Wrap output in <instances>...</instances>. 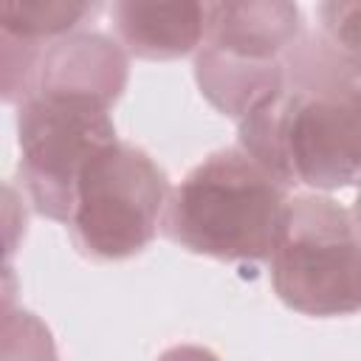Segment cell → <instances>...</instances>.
Masks as SVG:
<instances>
[{"instance_id": "6da1fadb", "label": "cell", "mask_w": 361, "mask_h": 361, "mask_svg": "<svg viewBox=\"0 0 361 361\" xmlns=\"http://www.w3.org/2000/svg\"><path fill=\"white\" fill-rule=\"evenodd\" d=\"M237 147L288 189L361 186V79L322 31L285 54L282 90L237 121Z\"/></svg>"}, {"instance_id": "7a4b0ae2", "label": "cell", "mask_w": 361, "mask_h": 361, "mask_svg": "<svg viewBox=\"0 0 361 361\" xmlns=\"http://www.w3.org/2000/svg\"><path fill=\"white\" fill-rule=\"evenodd\" d=\"M290 189L240 147L206 155L172 189L161 231L189 254L223 262L268 259Z\"/></svg>"}, {"instance_id": "3957f363", "label": "cell", "mask_w": 361, "mask_h": 361, "mask_svg": "<svg viewBox=\"0 0 361 361\" xmlns=\"http://www.w3.org/2000/svg\"><path fill=\"white\" fill-rule=\"evenodd\" d=\"M279 302L302 316L333 319L361 310V234L330 195H293L268 257Z\"/></svg>"}, {"instance_id": "277c9868", "label": "cell", "mask_w": 361, "mask_h": 361, "mask_svg": "<svg viewBox=\"0 0 361 361\" xmlns=\"http://www.w3.org/2000/svg\"><path fill=\"white\" fill-rule=\"evenodd\" d=\"M169 195V178L149 152L127 141L104 147L76 180L68 220L73 248L93 262L141 254L164 223Z\"/></svg>"}, {"instance_id": "5b68a950", "label": "cell", "mask_w": 361, "mask_h": 361, "mask_svg": "<svg viewBox=\"0 0 361 361\" xmlns=\"http://www.w3.org/2000/svg\"><path fill=\"white\" fill-rule=\"evenodd\" d=\"M110 110L102 96L59 87H34L17 104V169L37 214L68 226L85 164L118 141Z\"/></svg>"}, {"instance_id": "8992f818", "label": "cell", "mask_w": 361, "mask_h": 361, "mask_svg": "<svg viewBox=\"0 0 361 361\" xmlns=\"http://www.w3.org/2000/svg\"><path fill=\"white\" fill-rule=\"evenodd\" d=\"M305 31L302 11L293 3H209L203 48L243 62H279Z\"/></svg>"}, {"instance_id": "52a82bcc", "label": "cell", "mask_w": 361, "mask_h": 361, "mask_svg": "<svg viewBox=\"0 0 361 361\" xmlns=\"http://www.w3.org/2000/svg\"><path fill=\"white\" fill-rule=\"evenodd\" d=\"M110 20L121 48L138 59H178L206 39L209 3H113Z\"/></svg>"}, {"instance_id": "ba28073f", "label": "cell", "mask_w": 361, "mask_h": 361, "mask_svg": "<svg viewBox=\"0 0 361 361\" xmlns=\"http://www.w3.org/2000/svg\"><path fill=\"white\" fill-rule=\"evenodd\" d=\"M99 8V3L71 0H8L0 6V37L42 51L51 42L82 31L85 20Z\"/></svg>"}, {"instance_id": "9c48e42d", "label": "cell", "mask_w": 361, "mask_h": 361, "mask_svg": "<svg viewBox=\"0 0 361 361\" xmlns=\"http://www.w3.org/2000/svg\"><path fill=\"white\" fill-rule=\"evenodd\" d=\"M322 34L353 65L361 79V3H322L316 8Z\"/></svg>"}, {"instance_id": "30bf717a", "label": "cell", "mask_w": 361, "mask_h": 361, "mask_svg": "<svg viewBox=\"0 0 361 361\" xmlns=\"http://www.w3.org/2000/svg\"><path fill=\"white\" fill-rule=\"evenodd\" d=\"M158 361H220L212 350L206 347H197V344H178V347H169Z\"/></svg>"}, {"instance_id": "8fae6325", "label": "cell", "mask_w": 361, "mask_h": 361, "mask_svg": "<svg viewBox=\"0 0 361 361\" xmlns=\"http://www.w3.org/2000/svg\"><path fill=\"white\" fill-rule=\"evenodd\" d=\"M353 223H355V228H358V234H361V189H358V195H355V203H353Z\"/></svg>"}]
</instances>
